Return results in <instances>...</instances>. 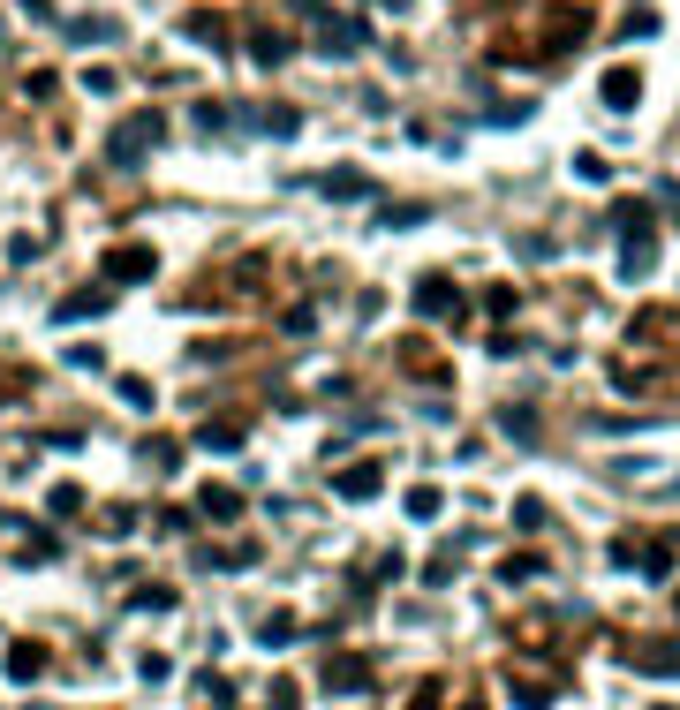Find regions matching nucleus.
<instances>
[{"mask_svg": "<svg viewBox=\"0 0 680 710\" xmlns=\"http://www.w3.org/2000/svg\"><path fill=\"white\" fill-rule=\"evenodd\" d=\"M325 189H333V197H363L371 182H363V174H325Z\"/></svg>", "mask_w": 680, "mask_h": 710, "instance_id": "obj_22", "label": "nucleus"}, {"mask_svg": "<svg viewBox=\"0 0 680 710\" xmlns=\"http://www.w3.org/2000/svg\"><path fill=\"white\" fill-rule=\"evenodd\" d=\"M635 99H643V76H635V68H612V76H605V106H612V114H628Z\"/></svg>", "mask_w": 680, "mask_h": 710, "instance_id": "obj_3", "label": "nucleus"}, {"mask_svg": "<svg viewBox=\"0 0 680 710\" xmlns=\"http://www.w3.org/2000/svg\"><path fill=\"white\" fill-rule=\"evenodd\" d=\"M144 461L167 476V469H182V446H174V439H152V446H144Z\"/></svg>", "mask_w": 680, "mask_h": 710, "instance_id": "obj_15", "label": "nucleus"}, {"mask_svg": "<svg viewBox=\"0 0 680 710\" xmlns=\"http://www.w3.org/2000/svg\"><path fill=\"white\" fill-rule=\"evenodd\" d=\"M325 688H348V695H356V688H371V665H363V658H333V665H325Z\"/></svg>", "mask_w": 680, "mask_h": 710, "instance_id": "obj_4", "label": "nucleus"}, {"mask_svg": "<svg viewBox=\"0 0 680 710\" xmlns=\"http://www.w3.org/2000/svg\"><path fill=\"white\" fill-rule=\"evenodd\" d=\"M257 643H265V650L295 643V612H265V620H257Z\"/></svg>", "mask_w": 680, "mask_h": 710, "instance_id": "obj_9", "label": "nucleus"}, {"mask_svg": "<svg viewBox=\"0 0 680 710\" xmlns=\"http://www.w3.org/2000/svg\"><path fill=\"white\" fill-rule=\"evenodd\" d=\"M378 484H386V476H378V461H356V469H340V476H333L340 499H378Z\"/></svg>", "mask_w": 680, "mask_h": 710, "instance_id": "obj_2", "label": "nucleus"}, {"mask_svg": "<svg viewBox=\"0 0 680 710\" xmlns=\"http://www.w3.org/2000/svg\"><path fill=\"white\" fill-rule=\"evenodd\" d=\"M408 514H416V522H431V514H439V484H416V491H408Z\"/></svg>", "mask_w": 680, "mask_h": 710, "instance_id": "obj_16", "label": "nucleus"}, {"mask_svg": "<svg viewBox=\"0 0 680 710\" xmlns=\"http://www.w3.org/2000/svg\"><path fill=\"white\" fill-rule=\"evenodd\" d=\"M673 491H680V484H673Z\"/></svg>", "mask_w": 680, "mask_h": 710, "instance_id": "obj_26", "label": "nucleus"}, {"mask_svg": "<svg viewBox=\"0 0 680 710\" xmlns=\"http://www.w3.org/2000/svg\"><path fill=\"white\" fill-rule=\"evenodd\" d=\"M514 710H552V688L544 680H514Z\"/></svg>", "mask_w": 680, "mask_h": 710, "instance_id": "obj_14", "label": "nucleus"}, {"mask_svg": "<svg viewBox=\"0 0 680 710\" xmlns=\"http://www.w3.org/2000/svg\"><path fill=\"white\" fill-rule=\"evenodd\" d=\"M514 529H529V537H537V529H544V499H514Z\"/></svg>", "mask_w": 680, "mask_h": 710, "instance_id": "obj_18", "label": "nucleus"}, {"mask_svg": "<svg viewBox=\"0 0 680 710\" xmlns=\"http://www.w3.org/2000/svg\"><path fill=\"white\" fill-rule=\"evenodd\" d=\"M318 46H325V53H356V46H363V23H333Z\"/></svg>", "mask_w": 680, "mask_h": 710, "instance_id": "obj_12", "label": "nucleus"}, {"mask_svg": "<svg viewBox=\"0 0 680 710\" xmlns=\"http://www.w3.org/2000/svg\"><path fill=\"white\" fill-rule=\"evenodd\" d=\"M46 673V643H16L8 650V680H38Z\"/></svg>", "mask_w": 680, "mask_h": 710, "instance_id": "obj_6", "label": "nucleus"}, {"mask_svg": "<svg viewBox=\"0 0 680 710\" xmlns=\"http://www.w3.org/2000/svg\"><path fill=\"white\" fill-rule=\"evenodd\" d=\"M152 265H159V257H152V250H136V242H129V250H114V257H106V272H114V280H144Z\"/></svg>", "mask_w": 680, "mask_h": 710, "instance_id": "obj_5", "label": "nucleus"}, {"mask_svg": "<svg viewBox=\"0 0 680 710\" xmlns=\"http://www.w3.org/2000/svg\"><path fill=\"white\" fill-rule=\"evenodd\" d=\"M416 310H424V318H439V310H454V288H446V280H424V288H416Z\"/></svg>", "mask_w": 680, "mask_h": 710, "instance_id": "obj_10", "label": "nucleus"}, {"mask_svg": "<svg viewBox=\"0 0 680 710\" xmlns=\"http://www.w3.org/2000/svg\"><path fill=\"white\" fill-rule=\"evenodd\" d=\"M197 439L212 446V454H235V446H242V423H204Z\"/></svg>", "mask_w": 680, "mask_h": 710, "instance_id": "obj_11", "label": "nucleus"}, {"mask_svg": "<svg viewBox=\"0 0 680 710\" xmlns=\"http://www.w3.org/2000/svg\"><path fill=\"white\" fill-rule=\"evenodd\" d=\"M658 710H673V703H658Z\"/></svg>", "mask_w": 680, "mask_h": 710, "instance_id": "obj_25", "label": "nucleus"}, {"mask_svg": "<svg viewBox=\"0 0 680 710\" xmlns=\"http://www.w3.org/2000/svg\"><path fill=\"white\" fill-rule=\"evenodd\" d=\"M416 710H439V703H416Z\"/></svg>", "mask_w": 680, "mask_h": 710, "instance_id": "obj_24", "label": "nucleus"}, {"mask_svg": "<svg viewBox=\"0 0 680 710\" xmlns=\"http://www.w3.org/2000/svg\"><path fill=\"white\" fill-rule=\"evenodd\" d=\"M204 514H212V522H235L242 514V491H227V484H204V499H197Z\"/></svg>", "mask_w": 680, "mask_h": 710, "instance_id": "obj_8", "label": "nucleus"}, {"mask_svg": "<svg viewBox=\"0 0 680 710\" xmlns=\"http://www.w3.org/2000/svg\"><path fill=\"white\" fill-rule=\"evenodd\" d=\"M635 673H680V643H658V650H628Z\"/></svg>", "mask_w": 680, "mask_h": 710, "instance_id": "obj_7", "label": "nucleus"}, {"mask_svg": "<svg viewBox=\"0 0 680 710\" xmlns=\"http://www.w3.org/2000/svg\"><path fill=\"white\" fill-rule=\"evenodd\" d=\"M159 136H167V121H159V114H136V121H121V129H114V144H106V159H114V167H136V159L152 152Z\"/></svg>", "mask_w": 680, "mask_h": 710, "instance_id": "obj_1", "label": "nucleus"}, {"mask_svg": "<svg viewBox=\"0 0 680 710\" xmlns=\"http://www.w3.org/2000/svg\"><path fill=\"white\" fill-rule=\"evenodd\" d=\"M68 38H76V46H91V38H114V23H99V16H84V23H68Z\"/></svg>", "mask_w": 680, "mask_h": 710, "instance_id": "obj_19", "label": "nucleus"}, {"mask_svg": "<svg viewBox=\"0 0 680 710\" xmlns=\"http://www.w3.org/2000/svg\"><path fill=\"white\" fill-rule=\"evenodd\" d=\"M46 507H53V514H76V507H84V491H76V484H53Z\"/></svg>", "mask_w": 680, "mask_h": 710, "instance_id": "obj_21", "label": "nucleus"}, {"mask_svg": "<svg viewBox=\"0 0 680 710\" xmlns=\"http://www.w3.org/2000/svg\"><path fill=\"white\" fill-rule=\"evenodd\" d=\"M91 310H106V295H99V288H84V295H68V303H61V310H53V318H61V325H68V318H91Z\"/></svg>", "mask_w": 680, "mask_h": 710, "instance_id": "obj_13", "label": "nucleus"}, {"mask_svg": "<svg viewBox=\"0 0 680 710\" xmlns=\"http://www.w3.org/2000/svg\"><path fill=\"white\" fill-rule=\"evenodd\" d=\"M257 129H272V136H295V106H265V114H257Z\"/></svg>", "mask_w": 680, "mask_h": 710, "instance_id": "obj_17", "label": "nucleus"}, {"mask_svg": "<svg viewBox=\"0 0 680 710\" xmlns=\"http://www.w3.org/2000/svg\"><path fill=\"white\" fill-rule=\"evenodd\" d=\"M250 53H257V61L272 68V61H280V53H288V38H272V31H257V38H250Z\"/></svg>", "mask_w": 680, "mask_h": 710, "instance_id": "obj_20", "label": "nucleus"}, {"mask_svg": "<svg viewBox=\"0 0 680 710\" xmlns=\"http://www.w3.org/2000/svg\"><path fill=\"white\" fill-rule=\"evenodd\" d=\"M514 431V439H537V416H529V408H507V416H499Z\"/></svg>", "mask_w": 680, "mask_h": 710, "instance_id": "obj_23", "label": "nucleus"}]
</instances>
